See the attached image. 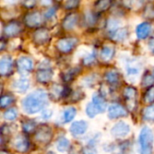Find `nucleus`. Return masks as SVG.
<instances>
[{
  "label": "nucleus",
  "instance_id": "f257e3e1",
  "mask_svg": "<svg viewBox=\"0 0 154 154\" xmlns=\"http://www.w3.org/2000/svg\"><path fill=\"white\" fill-rule=\"evenodd\" d=\"M48 103V95L42 89H37L29 94L22 102L23 110L30 115L42 111Z\"/></svg>",
  "mask_w": 154,
  "mask_h": 154
},
{
  "label": "nucleus",
  "instance_id": "f03ea898",
  "mask_svg": "<svg viewBox=\"0 0 154 154\" xmlns=\"http://www.w3.org/2000/svg\"><path fill=\"white\" fill-rule=\"evenodd\" d=\"M140 152L142 154H152L153 146V133L152 131L145 126L142 129L139 136Z\"/></svg>",
  "mask_w": 154,
  "mask_h": 154
},
{
  "label": "nucleus",
  "instance_id": "7ed1b4c3",
  "mask_svg": "<svg viewBox=\"0 0 154 154\" xmlns=\"http://www.w3.org/2000/svg\"><path fill=\"white\" fill-rule=\"evenodd\" d=\"M78 42H79L78 38H76L74 36L62 37L57 41L55 47L60 52H61L63 54H68V53L71 52L76 48V46L78 45Z\"/></svg>",
  "mask_w": 154,
  "mask_h": 154
},
{
  "label": "nucleus",
  "instance_id": "20e7f679",
  "mask_svg": "<svg viewBox=\"0 0 154 154\" xmlns=\"http://www.w3.org/2000/svg\"><path fill=\"white\" fill-rule=\"evenodd\" d=\"M22 32H23L22 23L15 20L8 21L3 27V35L6 39L15 37L19 35Z\"/></svg>",
  "mask_w": 154,
  "mask_h": 154
},
{
  "label": "nucleus",
  "instance_id": "39448f33",
  "mask_svg": "<svg viewBox=\"0 0 154 154\" xmlns=\"http://www.w3.org/2000/svg\"><path fill=\"white\" fill-rule=\"evenodd\" d=\"M23 23L28 28H40L43 23V15L38 11L28 13L23 17Z\"/></svg>",
  "mask_w": 154,
  "mask_h": 154
},
{
  "label": "nucleus",
  "instance_id": "423d86ee",
  "mask_svg": "<svg viewBox=\"0 0 154 154\" xmlns=\"http://www.w3.org/2000/svg\"><path fill=\"white\" fill-rule=\"evenodd\" d=\"M51 40V32L45 27L37 28L32 33V41L37 45H44Z\"/></svg>",
  "mask_w": 154,
  "mask_h": 154
},
{
  "label": "nucleus",
  "instance_id": "0eeeda50",
  "mask_svg": "<svg viewBox=\"0 0 154 154\" xmlns=\"http://www.w3.org/2000/svg\"><path fill=\"white\" fill-rule=\"evenodd\" d=\"M136 97L137 90L133 87H126L124 91V97L125 103L128 106V109L131 111H134L136 108Z\"/></svg>",
  "mask_w": 154,
  "mask_h": 154
},
{
  "label": "nucleus",
  "instance_id": "6e6552de",
  "mask_svg": "<svg viewBox=\"0 0 154 154\" xmlns=\"http://www.w3.org/2000/svg\"><path fill=\"white\" fill-rule=\"evenodd\" d=\"M79 22V14L78 13H69L62 20L61 27L65 31H72Z\"/></svg>",
  "mask_w": 154,
  "mask_h": 154
},
{
  "label": "nucleus",
  "instance_id": "1a4fd4ad",
  "mask_svg": "<svg viewBox=\"0 0 154 154\" xmlns=\"http://www.w3.org/2000/svg\"><path fill=\"white\" fill-rule=\"evenodd\" d=\"M51 137H52L51 130L47 125H42V126H40L36 130V132H35V140L38 143L46 144V143H50Z\"/></svg>",
  "mask_w": 154,
  "mask_h": 154
},
{
  "label": "nucleus",
  "instance_id": "9d476101",
  "mask_svg": "<svg viewBox=\"0 0 154 154\" xmlns=\"http://www.w3.org/2000/svg\"><path fill=\"white\" fill-rule=\"evenodd\" d=\"M111 133L115 137L123 138L128 135V134L130 133V127L125 122H118L114 125V127L111 130Z\"/></svg>",
  "mask_w": 154,
  "mask_h": 154
},
{
  "label": "nucleus",
  "instance_id": "9b49d317",
  "mask_svg": "<svg viewBox=\"0 0 154 154\" xmlns=\"http://www.w3.org/2000/svg\"><path fill=\"white\" fill-rule=\"evenodd\" d=\"M126 116H127L126 109L119 104H113L108 108V117L110 119H116Z\"/></svg>",
  "mask_w": 154,
  "mask_h": 154
},
{
  "label": "nucleus",
  "instance_id": "f8f14e48",
  "mask_svg": "<svg viewBox=\"0 0 154 154\" xmlns=\"http://www.w3.org/2000/svg\"><path fill=\"white\" fill-rule=\"evenodd\" d=\"M13 146L14 148L20 152H25L26 151H28L29 146H30V143L28 141V139L24 136V135H18L15 137V139L13 142Z\"/></svg>",
  "mask_w": 154,
  "mask_h": 154
},
{
  "label": "nucleus",
  "instance_id": "ddd939ff",
  "mask_svg": "<svg viewBox=\"0 0 154 154\" xmlns=\"http://www.w3.org/2000/svg\"><path fill=\"white\" fill-rule=\"evenodd\" d=\"M152 32V25L148 22H143L136 26L135 32L136 36L140 40H144L149 37Z\"/></svg>",
  "mask_w": 154,
  "mask_h": 154
},
{
  "label": "nucleus",
  "instance_id": "4468645a",
  "mask_svg": "<svg viewBox=\"0 0 154 154\" xmlns=\"http://www.w3.org/2000/svg\"><path fill=\"white\" fill-rule=\"evenodd\" d=\"M13 71V60L9 56L2 57L0 60V74L1 76H9Z\"/></svg>",
  "mask_w": 154,
  "mask_h": 154
},
{
  "label": "nucleus",
  "instance_id": "2eb2a0df",
  "mask_svg": "<svg viewBox=\"0 0 154 154\" xmlns=\"http://www.w3.org/2000/svg\"><path fill=\"white\" fill-rule=\"evenodd\" d=\"M17 68L20 71L30 72L33 69V61L29 57L22 56L17 60Z\"/></svg>",
  "mask_w": 154,
  "mask_h": 154
},
{
  "label": "nucleus",
  "instance_id": "dca6fc26",
  "mask_svg": "<svg viewBox=\"0 0 154 154\" xmlns=\"http://www.w3.org/2000/svg\"><path fill=\"white\" fill-rule=\"evenodd\" d=\"M129 35V31L125 27H120L111 32H109V37L114 42H124Z\"/></svg>",
  "mask_w": 154,
  "mask_h": 154
},
{
  "label": "nucleus",
  "instance_id": "f3484780",
  "mask_svg": "<svg viewBox=\"0 0 154 154\" xmlns=\"http://www.w3.org/2000/svg\"><path fill=\"white\" fill-rule=\"evenodd\" d=\"M87 128H88V125L85 121H77L71 125L69 130L73 136H79L85 134Z\"/></svg>",
  "mask_w": 154,
  "mask_h": 154
},
{
  "label": "nucleus",
  "instance_id": "a211bd4d",
  "mask_svg": "<svg viewBox=\"0 0 154 154\" xmlns=\"http://www.w3.org/2000/svg\"><path fill=\"white\" fill-rule=\"evenodd\" d=\"M113 4V0H97L94 4L93 12L96 14H102L106 12Z\"/></svg>",
  "mask_w": 154,
  "mask_h": 154
},
{
  "label": "nucleus",
  "instance_id": "6ab92c4d",
  "mask_svg": "<svg viewBox=\"0 0 154 154\" xmlns=\"http://www.w3.org/2000/svg\"><path fill=\"white\" fill-rule=\"evenodd\" d=\"M53 77V71L51 69H42L36 73V79L40 83H48Z\"/></svg>",
  "mask_w": 154,
  "mask_h": 154
},
{
  "label": "nucleus",
  "instance_id": "aec40b11",
  "mask_svg": "<svg viewBox=\"0 0 154 154\" xmlns=\"http://www.w3.org/2000/svg\"><path fill=\"white\" fill-rule=\"evenodd\" d=\"M115 48L109 45H106L100 51V58L103 61H110L115 55Z\"/></svg>",
  "mask_w": 154,
  "mask_h": 154
},
{
  "label": "nucleus",
  "instance_id": "412c9836",
  "mask_svg": "<svg viewBox=\"0 0 154 154\" xmlns=\"http://www.w3.org/2000/svg\"><path fill=\"white\" fill-rule=\"evenodd\" d=\"M29 86H30L29 80L24 78H21V79L15 80L13 84L14 88L19 93H24L28 89Z\"/></svg>",
  "mask_w": 154,
  "mask_h": 154
},
{
  "label": "nucleus",
  "instance_id": "4be33fe9",
  "mask_svg": "<svg viewBox=\"0 0 154 154\" xmlns=\"http://www.w3.org/2000/svg\"><path fill=\"white\" fill-rule=\"evenodd\" d=\"M92 103L95 106L96 109L98 113H103L106 108V100L99 95L96 94L92 97Z\"/></svg>",
  "mask_w": 154,
  "mask_h": 154
},
{
  "label": "nucleus",
  "instance_id": "5701e85b",
  "mask_svg": "<svg viewBox=\"0 0 154 154\" xmlns=\"http://www.w3.org/2000/svg\"><path fill=\"white\" fill-rule=\"evenodd\" d=\"M126 70H127L128 76H131V77L132 76H137L140 73L141 66L138 63V61H136V60H130L127 63Z\"/></svg>",
  "mask_w": 154,
  "mask_h": 154
},
{
  "label": "nucleus",
  "instance_id": "b1692460",
  "mask_svg": "<svg viewBox=\"0 0 154 154\" xmlns=\"http://www.w3.org/2000/svg\"><path fill=\"white\" fill-rule=\"evenodd\" d=\"M105 79H106V80L107 83H109L111 85H116V84H117L119 82L120 75L116 70H110V71H108V72L106 73Z\"/></svg>",
  "mask_w": 154,
  "mask_h": 154
},
{
  "label": "nucleus",
  "instance_id": "393cba45",
  "mask_svg": "<svg viewBox=\"0 0 154 154\" xmlns=\"http://www.w3.org/2000/svg\"><path fill=\"white\" fill-rule=\"evenodd\" d=\"M143 16L147 20H154V3H148L143 12Z\"/></svg>",
  "mask_w": 154,
  "mask_h": 154
},
{
  "label": "nucleus",
  "instance_id": "a878e982",
  "mask_svg": "<svg viewBox=\"0 0 154 154\" xmlns=\"http://www.w3.org/2000/svg\"><path fill=\"white\" fill-rule=\"evenodd\" d=\"M56 146H57V150L60 152H67L69 148V142L68 139L62 137L60 139L58 140L57 143H56Z\"/></svg>",
  "mask_w": 154,
  "mask_h": 154
},
{
  "label": "nucleus",
  "instance_id": "bb28decb",
  "mask_svg": "<svg viewBox=\"0 0 154 154\" xmlns=\"http://www.w3.org/2000/svg\"><path fill=\"white\" fill-rule=\"evenodd\" d=\"M76 108L75 107H69L68 109H66L63 113V121L64 123H69L70 121H72V119L75 117L76 116Z\"/></svg>",
  "mask_w": 154,
  "mask_h": 154
},
{
  "label": "nucleus",
  "instance_id": "cd10ccee",
  "mask_svg": "<svg viewBox=\"0 0 154 154\" xmlns=\"http://www.w3.org/2000/svg\"><path fill=\"white\" fill-rule=\"evenodd\" d=\"M143 116L146 121H154V104L149 106L143 110Z\"/></svg>",
  "mask_w": 154,
  "mask_h": 154
},
{
  "label": "nucleus",
  "instance_id": "c85d7f7f",
  "mask_svg": "<svg viewBox=\"0 0 154 154\" xmlns=\"http://www.w3.org/2000/svg\"><path fill=\"white\" fill-rule=\"evenodd\" d=\"M143 101H144V103H146V104H152V103H153L154 86L150 87V88L146 90V92H145V94H144V96H143Z\"/></svg>",
  "mask_w": 154,
  "mask_h": 154
},
{
  "label": "nucleus",
  "instance_id": "c756f323",
  "mask_svg": "<svg viewBox=\"0 0 154 154\" xmlns=\"http://www.w3.org/2000/svg\"><path fill=\"white\" fill-rule=\"evenodd\" d=\"M23 129L25 133H32L36 129V123L32 120H27L23 124Z\"/></svg>",
  "mask_w": 154,
  "mask_h": 154
},
{
  "label": "nucleus",
  "instance_id": "7c9ffc66",
  "mask_svg": "<svg viewBox=\"0 0 154 154\" xmlns=\"http://www.w3.org/2000/svg\"><path fill=\"white\" fill-rule=\"evenodd\" d=\"M3 116H4V118H5V120H7V121H14V120H15L16 117H17V111H16V109H14V108L8 109V110H6V111L4 113Z\"/></svg>",
  "mask_w": 154,
  "mask_h": 154
},
{
  "label": "nucleus",
  "instance_id": "2f4dec72",
  "mask_svg": "<svg viewBox=\"0 0 154 154\" xmlns=\"http://www.w3.org/2000/svg\"><path fill=\"white\" fill-rule=\"evenodd\" d=\"M153 83L154 75L150 72H146L143 79V87H152Z\"/></svg>",
  "mask_w": 154,
  "mask_h": 154
},
{
  "label": "nucleus",
  "instance_id": "473e14b6",
  "mask_svg": "<svg viewBox=\"0 0 154 154\" xmlns=\"http://www.w3.org/2000/svg\"><path fill=\"white\" fill-rule=\"evenodd\" d=\"M80 2L81 0H67L64 5V8L66 10H75L79 6Z\"/></svg>",
  "mask_w": 154,
  "mask_h": 154
},
{
  "label": "nucleus",
  "instance_id": "72a5a7b5",
  "mask_svg": "<svg viewBox=\"0 0 154 154\" xmlns=\"http://www.w3.org/2000/svg\"><path fill=\"white\" fill-rule=\"evenodd\" d=\"M14 100V97H13L12 96H10V95L2 96V97H1V102H0L1 107H2V108H5V107L9 106L10 105L13 104Z\"/></svg>",
  "mask_w": 154,
  "mask_h": 154
},
{
  "label": "nucleus",
  "instance_id": "f704fd0d",
  "mask_svg": "<svg viewBox=\"0 0 154 154\" xmlns=\"http://www.w3.org/2000/svg\"><path fill=\"white\" fill-rule=\"evenodd\" d=\"M79 72V69H69V71H67L66 73H64L62 75V79L64 81H70L74 79V77H76V75Z\"/></svg>",
  "mask_w": 154,
  "mask_h": 154
},
{
  "label": "nucleus",
  "instance_id": "c9c22d12",
  "mask_svg": "<svg viewBox=\"0 0 154 154\" xmlns=\"http://www.w3.org/2000/svg\"><path fill=\"white\" fill-rule=\"evenodd\" d=\"M85 20H86V23L88 24V25H94L96 23H97V18H96V13L94 12H89V13H86V17H85Z\"/></svg>",
  "mask_w": 154,
  "mask_h": 154
},
{
  "label": "nucleus",
  "instance_id": "e433bc0d",
  "mask_svg": "<svg viewBox=\"0 0 154 154\" xmlns=\"http://www.w3.org/2000/svg\"><path fill=\"white\" fill-rule=\"evenodd\" d=\"M37 5V0H22V5L25 9L31 10Z\"/></svg>",
  "mask_w": 154,
  "mask_h": 154
},
{
  "label": "nucleus",
  "instance_id": "4c0bfd02",
  "mask_svg": "<svg viewBox=\"0 0 154 154\" xmlns=\"http://www.w3.org/2000/svg\"><path fill=\"white\" fill-rule=\"evenodd\" d=\"M86 113L88 114V116L89 117H94V116H96V115H97L98 112H97V110L96 109V107H95V106L93 105V103H90V104H88V106L87 108H86Z\"/></svg>",
  "mask_w": 154,
  "mask_h": 154
},
{
  "label": "nucleus",
  "instance_id": "58836bf2",
  "mask_svg": "<svg viewBox=\"0 0 154 154\" xmlns=\"http://www.w3.org/2000/svg\"><path fill=\"white\" fill-rule=\"evenodd\" d=\"M55 14H56V9H55L54 7H49V8L44 12L43 16H44L46 19H51L52 17L55 16Z\"/></svg>",
  "mask_w": 154,
  "mask_h": 154
},
{
  "label": "nucleus",
  "instance_id": "ea45409f",
  "mask_svg": "<svg viewBox=\"0 0 154 154\" xmlns=\"http://www.w3.org/2000/svg\"><path fill=\"white\" fill-rule=\"evenodd\" d=\"M94 60H95V54L92 53V54H90L89 56H88V57L85 59V63H86V64H89V63H92Z\"/></svg>",
  "mask_w": 154,
  "mask_h": 154
},
{
  "label": "nucleus",
  "instance_id": "a19ab883",
  "mask_svg": "<svg viewBox=\"0 0 154 154\" xmlns=\"http://www.w3.org/2000/svg\"><path fill=\"white\" fill-rule=\"evenodd\" d=\"M148 46H149V49H150V51H151L152 53H154V37L153 38H152V39L150 40Z\"/></svg>",
  "mask_w": 154,
  "mask_h": 154
},
{
  "label": "nucleus",
  "instance_id": "79ce46f5",
  "mask_svg": "<svg viewBox=\"0 0 154 154\" xmlns=\"http://www.w3.org/2000/svg\"><path fill=\"white\" fill-rule=\"evenodd\" d=\"M134 0H124V5L126 7H132Z\"/></svg>",
  "mask_w": 154,
  "mask_h": 154
},
{
  "label": "nucleus",
  "instance_id": "37998d69",
  "mask_svg": "<svg viewBox=\"0 0 154 154\" xmlns=\"http://www.w3.org/2000/svg\"><path fill=\"white\" fill-rule=\"evenodd\" d=\"M51 111H44L42 113V117H44L45 119H48L49 117H51Z\"/></svg>",
  "mask_w": 154,
  "mask_h": 154
},
{
  "label": "nucleus",
  "instance_id": "c03bdc74",
  "mask_svg": "<svg viewBox=\"0 0 154 154\" xmlns=\"http://www.w3.org/2000/svg\"><path fill=\"white\" fill-rule=\"evenodd\" d=\"M51 0H42V3L43 5H48L51 4Z\"/></svg>",
  "mask_w": 154,
  "mask_h": 154
},
{
  "label": "nucleus",
  "instance_id": "a18cd8bd",
  "mask_svg": "<svg viewBox=\"0 0 154 154\" xmlns=\"http://www.w3.org/2000/svg\"><path fill=\"white\" fill-rule=\"evenodd\" d=\"M55 3H57V4H60V3H62L63 2V0H53Z\"/></svg>",
  "mask_w": 154,
  "mask_h": 154
},
{
  "label": "nucleus",
  "instance_id": "49530a36",
  "mask_svg": "<svg viewBox=\"0 0 154 154\" xmlns=\"http://www.w3.org/2000/svg\"><path fill=\"white\" fill-rule=\"evenodd\" d=\"M1 154H9V153H5V152H1Z\"/></svg>",
  "mask_w": 154,
  "mask_h": 154
},
{
  "label": "nucleus",
  "instance_id": "de8ad7c7",
  "mask_svg": "<svg viewBox=\"0 0 154 154\" xmlns=\"http://www.w3.org/2000/svg\"><path fill=\"white\" fill-rule=\"evenodd\" d=\"M13 1H14V2H15V1H17V0H13Z\"/></svg>",
  "mask_w": 154,
  "mask_h": 154
},
{
  "label": "nucleus",
  "instance_id": "09e8293b",
  "mask_svg": "<svg viewBox=\"0 0 154 154\" xmlns=\"http://www.w3.org/2000/svg\"><path fill=\"white\" fill-rule=\"evenodd\" d=\"M51 154H52V153H51Z\"/></svg>",
  "mask_w": 154,
  "mask_h": 154
}]
</instances>
